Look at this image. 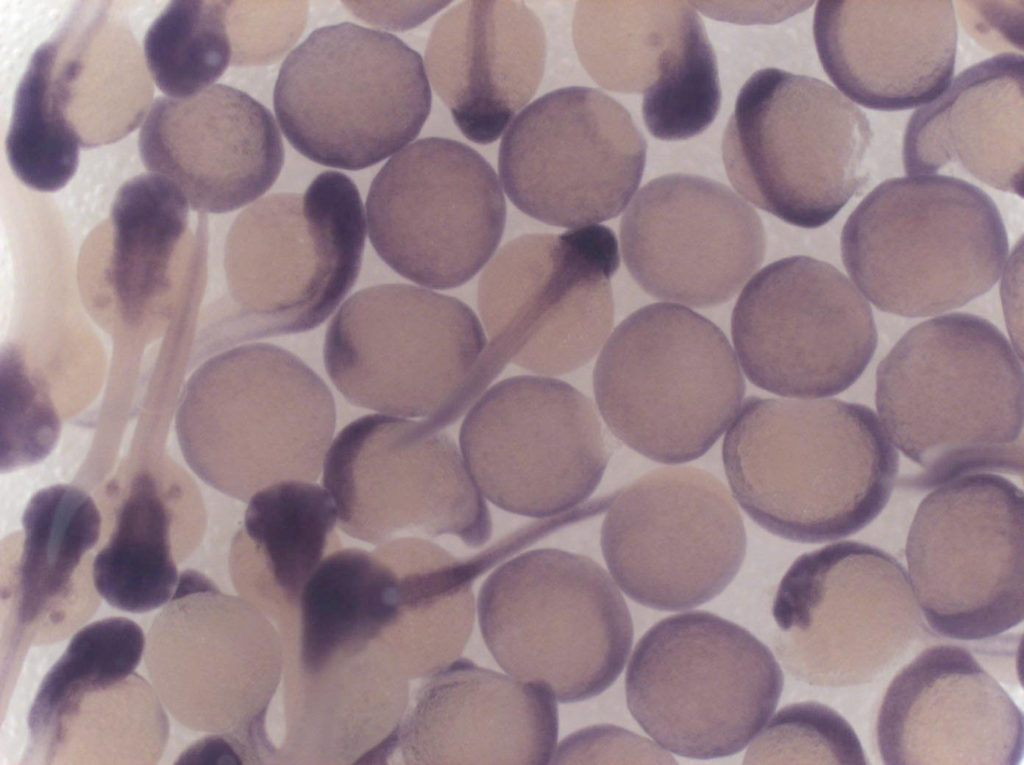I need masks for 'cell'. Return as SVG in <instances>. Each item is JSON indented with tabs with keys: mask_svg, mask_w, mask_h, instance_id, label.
I'll return each mask as SVG.
<instances>
[{
	"mask_svg": "<svg viewBox=\"0 0 1024 765\" xmlns=\"http://www.w3.org/2000/svg\"><path fill=\"white\" fill-rule=\"evenodd\" d=\"M871 139L866 115L837 89L766 68L738 94L722 157L747 201L791 225L817 228L864 186Z\"/></svg>",
	"mask_w": 1024,
	"mask_h": 765,
	"instance_id": "ba28073f",
	"label": "cell"
},
{
	"mask_svg": "<svg viewBox=\"0 0 1024 765\" xmlns=\"http://www.w3.org/2000/svg\"><path fill=\"white\" fill-rule=\"evenodd\" d=\"M53 40L40 45L17 87L5 139L9 166L27 187L55 192L74 176L79 142L50 103Z\"/></svg>",
	"mask_w": 1024,
	"mask_h": 765,
	"instance_id": "f35d334b",
	"label": "cell"
},
{
	"mask_svg": "<svg viewBox=\"0 0 1024 765\" xmlns=\"http://www.w3.org/2000/svg\"><path fill=\"white\" fill-rule=\"evenodd\" d=\"M735 500L779 537L822 543L852 535L884 509L899 455L876 414L837 399L747 398L726 432Z\"/></svg>",
	"mask_w": 1024,
	"mask_h": 765,
	"instance_id": "6da1fadb",
	"label": "cell"
},
{
	"mask_svg": "<svg viewBox=\"0 0 1024 765\" xmlns=\"http://www.w3.org/2000/svg\"><path fill=\"white\" fill-rule=\"evenodd\" d=\"M273 101L299 153L360 170L417 137L432 95L419 53L392 34L344 22L313 31L287 56Z\"/></svg>",
	"mask_w": 1024,
	"mask_h": 765,
	"instance_id": "9c48e42d",
	"label": "cell"
},
{
	"mask_svg": "<svg viewBox=\"0 0 1024 765\" xmlns=\"http://www.w3.org/2000/svg\"><path fill=\"white\" fill-rule=\"evenodd\" d=\"M101 525L95 501L78 487L56 484L31 497L22 516L23 542L15 573L21 626L64 622L74 575L98 542Z\"/></svg>",
	"mask_w": 1024,
	"mask_h": 765,
	"instance_id": "836d02e7",
	"label": "cell"
},
{
	"mask_svg": "<svg viewBox=\"0 0 1024 765\" xmlns=\"http://www.w3.org/2000/svg\"><path fill=\"white\" fill-rule=\"evenodd\" d=\"M1023 714L966 649L926 648L895 675L876 723L889 765H1015Z\"/></svg>",
	"mask_w": 1024,
	"mask_h": 765,
	"instance_id": "603a6c76",
	"label": "cell"
},
{
	"mask_svg": "<svg viewBox=\"0 0 1024 765\" xmlns=\"http://www.w3.org/2000/svg\"><path fill=\"white\" fill-rule=\"evenodd\" d=\"M687 3L580 1L573 19L578 57L600 86L642 92L657 80Z\"/></svg>",
	"mask_w": 1024,
	"mask_h": 765,
	"instance_id": "8d00e7d4",
	"label": "cell"
},
{
	"mask_svg": "<svg viewBox=\"0 0 1024 765\" xmlns=\"http://www.w3.org/2000/svg\"><path fill=\"white\" fill-rule=\"evenodd\" d=\"M767 722L748 748L745 764H868L852 726L825 704L793 703Z\"/></svg>",
	"mask_w": 1024,
	"mask_h": 765,
	"instance_id": "b9f144b4",
	"label": "cell"
},
{
	"mask_svg": "<svg viewBox=\"0 0 1024 765\" xmlns=\"http://www.w3.org/2000/svg\"><path fill=\"white\" fill-rule=\"evenodd\" d=\"M305 2L229 1L228 28L233 36L235 64H266L277 60L301 34L306 20Z\"/></svg>",
	"mask_w": 1024,
	"mask_h": 765,
	"instance_id": "ee69618b",
	"label": "cell"
},
{
	"mask_svg": "<svg viewBox=\"0 0 1024 765\" xmlns=\"http://www.w3.org/2000/svg\"><path fill=\"white\" fill-rule=\"evenodd\" d=\"M460 450L483 497L548 518L586 501L610 451L592 401L553 378L519 376L486 391L464 418Z\"/></svg>",
	"mask_w": 1024,
	"mask_h": 765,
	"instance_id": "2e32d148",
	"label": "cell"
},
{
	"mask_svg": "<svg viewBox=\"0 0 1024 765\" xmlns=\"http://www.w3.org/2000/svg\"><path fill=\"white\" fill-rule=\"evenodd\" d=\"M720 103L715 54L693 10L659 77L643 93V120L657 139H688L711 125Z\"/></svg>",
	"mask_w": 1024,
	"mask_h": 765,
	"instance_id": "ab89813d",
	"label": "cell"
},
{
	"mask_svg": "<svg viewBox=\"0 0 1024 765\" xmlns=\"http://www.w3.org/2000/svg\"><path fill=\"white\" fill-rule=\"evenodd\" d=\"M477 610L498 665L562 703L604 692L632 647L631 615L614 581L594 560L563 550H532L499 566Z\"/></svg>",
	"mask_w": 1024,
	"mask_h": 765,
	"instance_id": "52a82bcc",
	"label": "cell"
},
{
	"mask_svg": "<svg viewBox=\"0 0 1024 765\" xmlns=\"http://www.w3.org/2000/svg\"><path fill=\"white\" fill-rule=\"evenodd\" d=\"M593 383L611 432L665 464L705 454L745 394L724 333L702 315L669 303L642 307L617 326L599 355Z\"/></svg>",
	"mask_w": 1024,
	"mask_h": 765,
	"instance_id": "8992f818",
	"label": "cell"
},
{
	"mask_svg": "<svg viewBox=\"0 0 1024 765\" xmlns=\"http://www.w3.org/2000/svg\"><path fill=\"white\" fill-rule=\"evenodd\" d=\"M283 677L279 763L383 764L398 749L410 679L384 643Z\"/></svg>",
	"mask_w": 1024,
	"mask_h": 765,
	"instance_id": "83f0119b",
	"label": "cell"
},
{
	"mask_svg": "<svg viewBox=\"0 0 1024 765\" xmlns=\"http://www.w3.org/2000/svg\"><path fill=\"white\" fill-rule=\"evenodd\" d=\"M1 471L29 466L54 449L61 420L41 381L14 346L1 352Z\"/></svg>",
	"mask_w": 1024,
	"mask_h": 765,
	"instance_id": "7bdbcfd3",
	"label": "cell"
},
{
	"mask_svg": "<svg viewBox=\"0 0 1024 765\" xmlns=\"http://www.w3.org/2000/svg\"><path fill=\"white\" fill-rule=\"evenodd\" d=\"M545 34L521 1H464L438 19L425 64L431 84L464 136L497 140L535 94Z\"/></svg>",
	"mask_w": 1024,
	"mask_h": 765,
	"instance_id": "4316f807",
	"label": "cell"
},
{
	"mask_svg": "<svg viewBox=\"0 0 1024 765\" xmlns=\"http://www.w3.org/2000/svg\"><path fill=\"white\" fill-rule=\"evenodd\" d=\"M813 34L830 80L866 108L926 105L952 81L957 48L952 1H819Z\"/></svg>",
	"mask_w": 1024,
	"mask_h": 765,
	"instance_id": "d4e9b609",
	"label": "cell"
},
{
	"mask_svg": "<svg viewBox=\"0 0 1024 765\" xmlns=\"http://www.w3.org/2000/svg\"><path fill=\"white\" fill-rule=\"evenodd\" d=\"M783 684L771 650L752 633L694 610L642 636L625 692L631 715L660 747L704 760L743 750L773 714Z\"/></svg>",
	"mask_w": 1024,
	"mask_h": 765,
	"instance_id": "30bf717a",
	"label": "cell"
},
{
	"mask_svg": "<svg viewBox=\"0 0 1024 765\" xmlns=\"http://www.w3.org/2000/svg\"><path fill=\"white\" fill-rule=\"evenodd\" d=\"M647 145L629 112L588 87H565L533 101L504 134L503 188L523 213L559 227L617 217L634 196Z\"/></svg>",
	"mask_w": 1024,
	"mask_h": 765,
	"instance_id": "d6986e66",
	"label": "cell"
},
{
	"mask_svg": "<svg viewBox=\"0 0 1024 765\" xmlns=\"http://www.w3.org/2000/svg\"><path fill=\"white\" fill-rule=\"evenodd\" d=\"M402 722L406 764H548L558 708L544 687L457 658L425 678Z\"/></svg>",
	"mask_w": 1024,
	"mask_h": 765,
	"instance_id": "484cf974",
	"label": "cell"
},
{
	"mask_svg": "<svg viewBox=\"0 0 1024 765\" xmlns=\"http://www.w3.org/2000/svg\"><path fill=\"white\" fill-rule=\"evenodd\" d=\"M909 581L937 634L982 640L1024 618L1023 492L999 475L951 480L920 503L906 548Z\"/></svg>",
	"mask_w": 1024,
	"mask_h": 765,
	"instance_id": "5bb4252c",
	"label": "cell"
},
{
	"mask_svg": "<svg viewBox=\"0 0 1024 765\" xmlns=\"http://www.w3.org/2000/svg\"><path fill=\"white\" fill-rule=\"evenodd\" d=\"M619 263L615 234L598 224L523 235L500 249L479 282L489 342L466 400L474 401L508 362L557 375L590 361L613 325L610 280Z\"/></svg>",
	"mask_w": 1024,
	"mask_h": 765,
	"instance_id": "8fae6325",
	"label": "cell"
},
{
	"mask_svg": "<svg viewBox=\"0 0 1024 765\" xmlns=\"http://www.w3.org/2000/svg\"><path fill=\"white\" fill-rule=\"evenodd\" d=\"M733 345L747 378L789 397H826L854 384L872 359L871 307L827 262L792 256L745 285L733 310Z\"/></svg>",
	"mask_w": 1024,
	"mask_h": 765,
	"instance_id": "44dd1931",
	"label": "cell"
},
{
	"mask_svg": "<svg viewBox=\"0 0 1024 765\" xmlns=\"http://www.w3.org/2000/svg\"><path fill=\"white\" fill-rule=\"evenodd\" d=\"M366 225L379 257L433 289L458 287L500 243L506 205L493 167L461 142L429 137L396 153L375 176Z\"/></svg>",
	"mask_w": 1024,
	"mask_h": 765,
	"instance_id": "ac0fdd59",
	"label": "cell"
},
{
	"mask_svg": "<svg viewBox=\"0 0 1024 765\" xmlns=\"http://www.w3.org/2000/svg\"><path fill=\"white\" fill-rule=\"evenodd\" d=\"M876 407L925 491L982 472L1023 474L1021 357L988 320L950 313L911 328L879 363Z\"/></svg>",
	"mask_w": 1024,
	"mask_h": 765,
	"instance_id": "7a4b0ae2",
	"label": "cell"
},
{
	"mask_svg": "<svg viewBox=\"0 0 1024 765\" xmlns=\"http://www.w3.org/2000/svg\"><path fill=\"white\" fill-rule=\"evenodd\" d=\"M1024 59L1003 53L963 70L909 119L903 164L910 176L945 167L1023 195Z\"/></svg>",
	"mask_w": 1024,
	"mask_h": 765,
	"instance_id": "f1b7e54d",
	"label": "cell"
},
{
	"mask_svg": "<svg viewBox=\"0 0 1024 765\" xmlns=\"http://www.w3.org/2000/svg\"><path fill=\"white\" fill-rule=\"evenodd\" d=\"M349 9L363 20L377 26L406 29L420 24L449 2H410L396 7L383 2H346Z\"/></svg>",
	"mask_w": 1024,
	"mask_h": 765,
	"instance_id": "bcb514c9",
	"label": "cell"
},
{
	"mask_svg": "<svg viewBox=\"0 0 1024 765\" xmlns=\"http://www.w3.org/2000/svg\"><path fill=\"white\" fill-rule=\"evenodd\" d=\"M149 675L190 728L266 739V714L284 670L280 633L243 597L207 580L175 591L148 634Z\"/></svg>",
	"mask_w": 1024,
	"mask_h": 765,
	"instance_id": "ffe728a7",
	"label": "cell"
},
{
	"mask_svg": "<svg viewBox=\"0 0 1024 765\" xmlns=\"http://www.w3.org/2000/svg\"><path fill=\"white\" fill-rule=\"evenodd\" d=\"M336 425L333 395L308 365L267 343L203 363L179 401L175 430L188 466L241 501L282 481H314Z\"/></svg>",
	"mask_w": 1024,
	"mask_h": 765,
	"instance_id": "3957f363",
	"label": "cell"
},
{
	"mask_svg": "<svg viewBox=\"0 0 1024 765\" xmlns=\"http://www.w3.org/2000/svg\"><path fill=\"white\" fill-rule=\"evenodd\" d=\"M365 238L361 196L341 172L320 173L303 195L271 194L246 208L228 235L232 308L218 347L318 327L353 287Z\"/></svg>",
	"mask_w": 1024,
	"mask_h": 765,
	"instance_id": "5b68a950",
	"label": "cell"
},
{
	"mask_svg": "<svg viewBox=\"0 0 1024 765\" xmlns=\"http://www.w3.org/2000/svg\"><path fill=\"white\" fill-rule=\"evenodd\" d=\"M772 614L782 665L796 679L820 687L871 682L923 630L902 564L856 541L799 556L780 581Z\"/></svg>",
	"mask_w": 1024,
	"mask_h": 765,
	"instance_id": "4fadbf2b",
	"label": "cell"
},
{
	"mask_svg": "<svg viewBox=\"0 0 1024 765\" xmlns=\"http://www.w3.org/2000/svg\"><path fill=\"white\" fill-rule=\"evenodd\" d=\"M53 41L50 103L80 146L114 143L145 120L153 85L126 25L99 14Z\"/></svg>",
	"mask_w": 1024,
	"mask_h": 765,
	"instance_id": "4dcf8cb0",
	"label": "cell"
},
{
	"mask_svg": "<svg viewBox=\"0 0 1024 765\" xmlns=\"http://www.w3.org/2000/svg\"><path fill=\"white\" fill-rule=\"evenodd\" d=\"M620 241L646 293L693 308L730 300L765 254L757 212L729 187L688 174L643 186L622 217Z\"/></svg>",
	"mask_w": 1024,
	"mask_h": 765,
	"instance_id": "7402d4cb",
	"label": "cell"
},
{
	"mask_svg": "<svg viewBox=\"0 0 1024 765\" xmlns=\"http://www.w3.org/2000/svg\"><path fill=\"white\" fill-rule=\"evenodd\" d=\"M190 204L167 177L149 172L126 181L111 207L110 278L125 320L167 287L174 248L187 230Z\"/></svg>",
	"mask_w": 1024,
	"mask_h": 765,
	"instance_id": "d590c367",
	"label": "cell"
},
{
	"mask_svg": "<svg viewBox=\"0 0 1024 765\" xmlns=\"http://www.w3.org/2000/svg\"><path fill=\"white\" fill-rule=\"evenodd\" d=\"M171 512L156 479L140 473L120 504L106 544L95 555L91 577L112 607L144 613L166 605L179 581L171 549Z\"/></svg>",
	"mask_w": 1024,
	"mask_h": 765,
	"instance_id": "e575fe53",
	"label": "cell"
},
{
	"mask_svg": "<svg viewBox=\"0 0 1024 765\" xmlns=\"http://www.w3.org/2000/svg\"><path fill=\"white\" fill-rule=\"evenodd\" d=\"M229 1H171L148 28L143 55L152 81L167 97L193 96L225 72L232 59Z\"/></svg>",
	"mask_w": 1024,
	"mask_h": 765,
	"instance_id": "74e56055",
	"label": "cell"
},
{
	"mask_svg": "<svg viewBox=\"0 0 1024 765\" xmlns=\"http://www.w3.org/2000/svg\"><path fill=\"white\" fill-rule=\"evenodd\" d=\"M145 643L140 626L125 617L102 619L77 631L40 684L28 716L30 735L71 699L132 675Z\"/></svg>",
	"mask_w": 1024,
	"mask_h": 765,
	"instance_id": "60d3db41",
	"label": "cell"
},
{
	"mask_svg": "<svg viewBox=\"0 0 1024 765\" xmlns=\"http://www.w3.org/2000/svg\"><path fill=\"white\" fill-rule=\"evenodd\" d=\"M601 548L616 584L633 601L679 611L719 595L746 553L744 524L729 490L693 466L648 472L611 504Z\"/></svg>",
	"mask_w": 1024,
	"mask_h": 765,
	"instance_id": "e0dca14e",
	"label": "cell"
},
{
	"mask_svg": "<svg viewBox=\"0 0 1024 765\" xmlns=\"http://www.w3.org/2000/svg\"><path fill=\"white\" fill-rule=\"evenodd\" d=\"M138 148L146 169L174 182L202 213L252 203L272 187L284 162L271 112L223 84L186 98L157 97L140 128Z\"/></svg>",
	"mask_w": 1024,
	"mask_h": 765,
	"instance_id": "cb8c5ba5",
	"label": "cell"
},
{
	"mask_svg": "<svg viewBox=\"0 0 1024 765\" xmlns=\"http://www.w3.org/2000/svg\"><path fill=\"white\" fill-rule=\"evenodd\" d=\"M380 545L397 572V612L384 642L410 680L426 678L463 651L474 620L472 582L481 571L421 538Z\"/></svg>",
	"mask_w": 1024,
	"mask_h": 765,
	"instance_id": "d6a6232c",
	"label": "cell"
},
{
	"mask_svg": "<svg viewBox=\"0 0 1024 765\" xmlns=\"http://www.w3.org/2000/svg\"><path fill=\"white\" fill-rule=\"evenodd\" d=\"M553 759V763H675L652 741L612 725L589 727L567 737Z\"/></svg>",
	"mask_w": 1024,
	"mask_h": 765,
	"instance_id": "f6af8a7d",
	"label": "cell"
},
{
	"mask_svg": "<svg viewBox=\"0 0 1024 765\" xmlns=\"http://www.w3.org/2000/svg\"><path fill=\"white\" fill-rule=\"evenodd\" d=\"M396 570L379 546L328 554L306 582L289 626L284 656L301 670L380 639L396 615Z\"/></svg>",
	"mask_w": 1024,
	"mask_h": 765,
	"instance_id": "1f68e13d",
	"label": "cell"
},
{
	"mask_svg": "<svg viewBox=\"0 0 1024 765\" xmlns=\"http://www.w3.org/2000/svg\"><path fill=\"white\" fill-rule=\"evenodd\" d=\"M336 515L330 494L308 481H282L250 498L232 542V579L280 630L315 569L340 547Z\"/></svg>",
	"mask_w": 1024,
	"mask_h": 765,
	"instance_id": "f546056e",
	"label": "cell"
},
{
	"mask_svg": "<svg viewBox=\"0 0 1024 765\" xmlns=\"http://www.w3.org/2000/svg\"><path fill=\"white\" fill-rule=\"evenodd\" d=\"M323 485L349 536L383 544L400 535H453L471 548L492 523L456 444L426 420L373 414L345 426L324 462Z\"/></svg>",
	"mask_w": 1024,
	"mask_h": 765,
	"instance_id": "9a60e30c",
	"label": "cell"
},
{
	"mask_svg": "<svg viewBox=\"0 0 1024 765\" xmlns=\"http://www.w3.org/2000/svg\"><path fill=\"white\" fill-rule=\"evenodd\" d=\"M474 312L456 298L407 284L362 289L329 323L326 371L353 405L396 417L457 418L486 347Z\"/></svg>",
	"mask_w": 1024,
	"mask_h": 765,
	"instance_id": "7c38bea8",
	"label": "cell"
},
{
	"mask_svg": "<svg viewBox=\"0 0 1024 765\" xmlns=\"http://www.w3.org/2000/svg\"><path fill=\"white\" fill-rule=\"evenodd\" d=\"M843 264L878 309L926 317L989 291L1008 256L1000 212L959 178L885 180L858 204L841 234Z\"/></svg>",
	"mask_w": 1024,
	"mask_h": 765,
	"instance_id": "277c9868",
	"label": "cell"
}]
</instances>
